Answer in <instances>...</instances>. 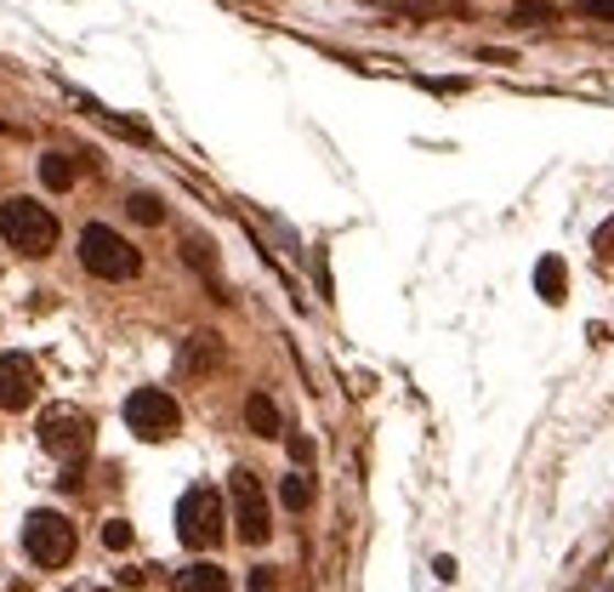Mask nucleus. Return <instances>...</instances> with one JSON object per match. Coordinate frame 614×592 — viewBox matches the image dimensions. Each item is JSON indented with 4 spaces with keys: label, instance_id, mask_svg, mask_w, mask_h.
<instances>
[{
    "label": "nucleus",
    "instance_id": "1a4fd4ad",
    "mask_svg": "<svg viewBox=\"0 0 614 592\" xmlns=\"http://www.w3.org/2000/svg\"><path fill=\"white\" fill-rule=\"evenodd\" d=\"M245 427H251L256 439H279L285 434V416H279V405H273L267 393H251V399H245Z\"/></svg>",
    "mask_w": 614,
    "mask_h": 592
},
{
    "label": "nucleus",
    "instance_id": "39448f33",
    "mask_svg": "<svg viewBox=\"0 0 614 592\" xmlns=\"http://www.w3.org/2000/svg\"><path fill=\"white\" fill-rule=\"evenodd\" d=\"M125 427H131L136 439L160 445V439H171L183 427V405L171 399L165 387H136L131 399H125Z\"/></svg>",
    "mask_w": 614,
    "mask_h": 592
},
{
    "label": "nucleus",
    "instance_id": "ddd939ff",
    "mask_svg": "<svg viewBox=\"0 0 614 592\" xmlns=\"http://www.w3.org/2000/svg\"><path fill=\"white\" fill-rule=\"evenodd\" d=\"M75 177H80V166H75L68 154H46V160H41V183H46L52 194H68V188H75Z\"/></svg>",
    "mask_w": 614,
    "mask_h": 592
},
{
    "label": "nucleus",
    "instance_id": "9d476101",
    "mask_svg": "<svg viewBox=\"0 0 614 592\" xmlns=\"http://www.w3.org/2000/svg\"><path fill=\"white\" fill-rule=\"evenodd\" d=\"M535 290H540V303H563L569 296V268H563V256H540L535 262Z\"/></svg>",
    "mask_w": 614,
    "mask_h": 592
},
{
    "label": "nucleus",
    "instance_id": "6ab92c4d",
    "mask_svg": "<svg viewBox=\"0 0 614 592\" xmlns=\"http://www.w3.org/2000/svg\"><path fill=\"white\" fill-rule=\"evenodd\" d=\"M290 462H296V468H314V439L290 434Z\"/></svg>",
    "mask_w": 614,
    "mask_h": 592
},
{
    "label": "nucleus",
    "instance_id": "a211bd4d",
    "mask_svg": "<svg viewBox=\"0 0 614 592\" xmlns=\"http://www.w3.org/2000/svg\"><path fill=\"white\" fill-rule=\"evenodd\" d=\"M592 251H597V262H614V217L597 228V234H592Z\"/></svg>",
    "mask_w": 614,
    "mask_h": 592
},
{
    "label": "nucleus",
    "instance_id": "9b49d317",
    "mask_svg": "<svg viewBox=\"0 0 614 592\" xmlns=\"http://www.w3.org/2000/svg\"><path fill=\"white\" fill-rule=\"evenodd\" d=\"M217 337H188V348H183V359H177V371L183 376H205V371H211L217 365Z\"/></svg>",
    "mask_w": 614,
    "mask_h": 592
},
{
    "label": "nucleus",
    "instance_id": "4468645a",
    "mask_svg": "<svg viewBox=\"0 0 614 592\" xmlns=\"http://www.w3.org/2000/svg\"><path fill=\"white\" fill-rule=\"evenodd\" d=\"M279 502H285L290 513H307V502H314V479H307V473H290V479L279 484Z\"/></svg>",
    "mask_w": 614,
    "mask_h": 592
},
{
    "label": "nucleus",
    "instance_id": "f8f14e48",
    "mask_svg": "<svg viewBox=\"0 0 614 592\" xmlns=\"http://www.w3.org/2000/svg\"><path fill=\"white\" fill-rule=\"evenodd\" d=\"M177 592H233V581H228V570H217V564H194V570L177 575Z\"/></svg>",
    "mask_w": 614,
    "mask_h": 592
},
{
    "label": "nucleus",
    "instance_id": "0eeeda50",
    "mask_svg": "<svg viewBox=\"0 0 614 592\" xmlns=\"http://www.w3.org/2000/svg\"><path fill=\"white\" fill-rule=\"evenodd\" d=\"M228 490H233V530H239V541H245V547H262V541L273 536V518H267V496H262L256 473H251V468H233Z\"/></svg>",
    "mask_w": 614,
    "mask_h": 592
},
{
    "label": "nucleus",
    "instance_id": "dca6fc26",
    "mask_svg": "<svg viewBox=\"0 0 614 592\" xmlns=\"http://www.w3.org/2000/svg\"><path fill=\"white\" fill-rule=\"evenodd\" d=\"M102 547H109V552H125V547H131V524H125V518H109V524H102Z\"/></svg>",
    "mask_w": 614,
    "mask_h": 592
},
{
    "label": "nucleus",
    "instance_id": "2eb2a0df",
    "mask_svg": "<svg viewBox=\"0 0 614 592\" xmlns=\"http://www.w3.org/2000/svg\"><path fill=\"white\" fill-rule=\"evenodd\" d=\"M125 211H131V222H143V228H160L165 222V206L154 200V194H131Z\"/></svg>",
    "mask_w": 614,
    "mask_h": 592
},
{
    "label": "nucleus",
    "instance_id": "f257e3e1",
    "mask_svg": "<svg viewBox=\"0 0 614 592\" xmlns=\"http://www.w3.org/2000/svg\"><path fill=\"white\" fill-rule=\"evenodd\" d=\"M0 240H7L12 251H23V256H52V245H57V217L46 206H34L29 194H18V200L0 206Z\"/></svg>",
    "mask_w": 614,
    "mask_h": 592
},
{
    "label": "nucleus",
    "instance_id": "7ed1b4c3",
    "mask_svg": "<svg viewBox=\"0 0 614 592\" xmlns=\"http://www.w3.org/2000/svg\"><path fill=\"white\" fill-rule=\"evenodd\" d=\"M222 524H228V502L217 496L211 484H194L188 496L177 502V536L194 552H211L222 541Z\"/></svg>",
    "mask_w": 614,
    "mask_h": 592
},
{
    "label": "nucleus",
    "instance_id": "423d86ee",
    "mask_svg": "<svg viewBox=\"0 0 614 592\" xmlns=\"http://www.w3.org/2000/svg\"><path fill=\"white\" fill-rule=\"evenodd\" d=\"M41 445L57 456V462H80L91 450V416L80 405H46L41 410Z\"/></svg>",
    "mask_w": 614,
    "mask_h": 592
},
{
    "label": "nucleus",
    "instance_id": "f3484780",
    "mask_svg": "<svg viewBox=\"0 0 614 592\" xmlns=\"http://www.w3.org/2000/svg\"><path fill=\"white\" fill-rule=\"evenodd\" d=\"M558 18V7H546V0H524L518 12H512V23H552Z\"/></svg>",
    "mask_w": 614,
    "mask_h": 592
},
{
    "label": "nucleus",
    "instance_id": "f03ea898",
    "mask_svg": "<svg viewBox=\"0 0 614 592\" xmlns=\"http://www.w3.org/2000/svg\"><path fill=\"white\" fill-rule=\"evenodd\" d=\"M80 262H86V274H97V279H136V274H143L136 245L125 234H114L109 222L80 228Z\"/></svg>",
    "mask_w": 614,
    "mask_h": 592
},
{
    "label": "nucleus",
    "instance_id": "aec40b11",
    "mask_svg": "<svg viewBox=\"0 0 614 592\" xmlns=\"http://www.w3.org/2000/svg\"><path fill=\"white\" fill-rule=\"evenodd\" d=\"M580 12H586V18H608V23H614V0H580Z\"/></svg>",
    "mask_w": 614,
    "mask_h": 592
},
{
    "label": "nucleus",
    "instance_id": "412c9836",
    "mask_svg": "<svg viewBox=\"0 0 614 592\" xmlns=\"http://www.w3.org/2000/svg\"><path fill=\"white\" fill-rule=\"evenodd\" d=\"M251 592H279V575H273V570H251Z\"/></svg>",
    "mask_w": 614,
    "mask_h": 592
},
{
    "label": "nucleus",
    "instance_id": "20e7f679",
    "mask_svg": "<svg viewBox=\"0 0 614 592\" xmlns=\"http://www.w3.org/2000/svg\"><path fill=\"white\" fill-rule=\"evenodd\" d=\"M23 552L34 558L41 570H63L68 558H75V524H68L63 513L41 507L23 518Z\"/></svg>",
    "mask_w": 614,
    "mask_h": 592
},
{
    "label": "nucleus",
    "instance_id": "6e6552de",
    "mask_svg": "<svg viewBox=\"0 0 614 592\" xmlns=\"http://www.w3.org/2000/svg\"><path fill=\"white\" fill-rule=\"evenodd\" d=\"M41 393V365L29 353H0V410H29Z\"/></svg>",
    "mask_w": 614,
    "mask_h": 592
}]
</instances>
